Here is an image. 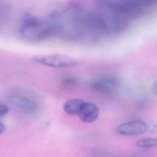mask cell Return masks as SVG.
<instances>
[{
	"instance_id": "obj_3",
	"label": "cell",
	"mask_w": 157,
	"mask_h": 157,
	"mask_svg": "<svg viewBox=\"0 0 157 157\" xmlns=\"http://www.w3.org/2000/svg\"><path fill=\"white\" fill-rule=\"evenodd\" d=\"M105 34H108L107 28L101 14L98 11L84 12L82 18L80 40L92 43Z\"/></svg>"
},
{
	"instance_id": "obj_16",
	"label": "cell",
	"mask_w": 157,
	"mask_h": 157,
	"mask_svg": "<svg viewBox=\"0 0 157 157\" xmlns=\"http://www.w3.org/2000/svg\"><path fill=\"white\" fill-rule=\"evenodd\" d=\"M6 129V127L5 124L2 121H1V122H0V133L2 134L4 132H5Z\"/></svg>"
},
{
	"instance_id": "obj_13",
	"label": "cell",
	"mask_w": 157,
	"mask_h": 157,
	"mask_svg": "<svg viewBox=\"0 0 157 157\" xmlns=\"http://www.w3.org/2000/svg\"><path fill=\"white\" fill-rule=\"evenodd\" d=\"M9 112V107L4 104H1L0 105V117L2 118L5 117Z\"/></svg>"
},
{
	"instance_id": "obj_9",
	"label": "cell",
	"mask_w": 157,
	"mask_h": 157,
	"mask_svg": "<svg viewBox=\"0 0 157 157\" xmlns=\"http://www.w3.org/2000/svg\"><path fill=\"white\" fill-rule=\"evenodd\" d=\"M117 86V79L111 76L99 78L91 84V87L94 91L101 94H108L113 92Z\"/></svg>"
},
{
	"instance_id": "obj_6",
	"label": "cell",
	"mask_w": 157,
	"mask_h": 157,
	"mask_svg": "<svg viewBox=\"0 0 157 157\" xmlns=\"http://www.w3.org/2000/svg\"><path fill=\"white\" fill-rule=\"evenodd\" d=\"M32 59L38 64L54 68H69L78 64V61L75 58L59 54L37 55L33 57Z\"/></svg>"
},
{
	"instance_id": "obj_12",
	"label": "cell",
	"mask_w": 157,
	"mask_h": 157,
	"mask_svg": "<svg viewBox=\"0 0 157 157\" xmlns=\"http://www.w3.org/2000/svg\"><path fill=\"white\" fill-rule=\"evenodd\" d=\"M136 145L141 148H149L157 146V139L142 138L136 142Z\"/></svg>"
},
{
	"instance_id": "obj_2",
	"label": "cell",
	"mask_w": 157,
	"mask_h": 157,
	"mask_svg": "<svg viewBox=\"0 0 157 157\" xmlns=\"http://www.w3.org/2000/svg\"><path fill=\"white\" fill-rule=\"evenodd\" d=\"M19 33L25 40L31 42H40L55 36L47 18L41 19L29 13H25L21 19Z\"/></svg>"
},
{
	"instance_id": "obj_1",
	"label": "cell",
	"mask_w": 157,
	"mask_h": 157,
	"mask_svg": "<svg viewBox=\"0 0 157 157\" xmlns=\"http://www.w3.org/2000/svg\"><path fill=\"white\" fill-rule=\"evenodd\" d=\"M83 13L82 7L79 3L71 2L63 10L50 13L47 18L55 35L68 40H80Z\"/></svg>"
},
{
	"instance_id": "obj_4",
	"label": "cell",
	"mask_w": 157,
	"mask_h": 157,
	"mask_svg": "<svg viewBox=\"0 0 157 157\" xmlns=\"http://www.w3.org/2000/svg\"><path fill=\"white\" fill-rule=\"evenodd\" d=\"M96 6L105 21L108 34H117L126 28L129 20L112 9L108 1H97Z\"/></svg>"
},
{
	"instance_id": "obj_8",
	"label": "cell",
	"mask_w": 157,
	"mask_h": 157,
	"mask_svg": "<svg viewBox=\"0 0 157 157\" xmlns=\"http://www.w3.org/2000/svg\"><path fill=\"white\" fill-rule=\"evenodd\" d=\"M10 101L17 109L28 114H34L38 110L37 103L33 99L21 95H12L9 98Z\"/></svg>"
},
{
	"instance_id": "obj_15",
	"label": "cell",
	"mask_w": 157,
	"mask_h": 157,
	"mask_svg": "<svg viewBox=\"0 0 157 157\" xmlns=\"http://www.w3.org/2000/svg\"><path fill=\"white\" fill-rule=\"evenodd\" d=\"M148 130L153 133H157V124H153L151 126H148Z\"/></svg>"
},
{
	"instance_id": "obj_5",
	"label": "cell",
	"mask_w": 157,
	"mask_h": 157,
	"mask_svg": "<svg viewBox=\"0 0 157 157\" xmlns=\"http://www.w3.org/2000/svg\"><path fill=\"white\" fill-rule=\"evenodd\" d=\"M109 6L115 11L128 20L142 13L147 8L156 3L149 0L108 1Z\"/></svg>"
},
{
	"instance_id": "obj_11",
	"label": "cell",
	"mask_w": 157,
	"mask_h": 157,
	"mask_svg": "<svg viewBox=\"0 0 157 157\" xmlns=\"http://www.w3.org/2000/svg\"><path fill=\"white\" fill-rule=\"evenodd\" d=\"M85 101L80 98H72L66 101L63 105V110L69 115H78Z\"/></svg>"
},
{
	"instance_id": "obj_10",
	"label": "cell",
	"mask_w": 157,
	"mask_h": 157,
	"mask_svg": "<svg viewBox=\"0 0 157 157\" xmlns=\"http://www.w3.org/2000/svg\"><path fill=\"white\" fill-rule=\"evenodd\" d=\"M100 113L98 105L90 101H84L78 114L80 119L85 123H92L96 121Z\"/></svg>"
},
{
	"instance_id": "obj_7",
	"label": "cell",
	"mask_w": 157,
	"mask_h": 157,
	"mask_svg": "<svg viewBox=\"0 0 157 157\" xmlns=\"http://www.w3.org/2000/svg\"><path fill=\"white\" fill-rule=\"evenodd\" d=\"M148 125L142 120H131L120 124L117 128L118 134L123 136H136L146 132Z\"/></svg>"
},
{
	"instance_id": "obj_14",
	"label": "cell",
	"mask_w": 157,
	"mask_h": 157,
	"mask_svg": "<svg viewBox=\"0 0 157 157\" xmlns=\"http://www.w3.org/2000/svg\"><path fill=\"white\" fill-rule=\"evenodd\" d=\"M151 93H152L153 94L157 96V81L155 82L152 85V86H151Z\"/></svg>"
}]
</instances>
